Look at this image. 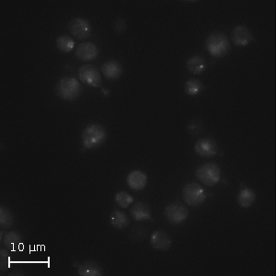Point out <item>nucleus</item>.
I'll return each instance as SVG.
<instances>
[{
	"label": "nucleus",
	"mask_w": 276,
	"mask_h": 276,
	"mask_svg": "<svg viewBox=\"0 0 276 276\" xmlns=\"http://www.w3.org/2000/svg\"><path fill=\"white\" fill-rule=\"evenodd\" d=\"M110 224L117 229H124L130 224L127 215L124 212L114 210L110 215Z\"/></svg>",
	"instance_id": "19"
},
{
	"label": "nucleus",
	"mask_w": 276,
	"mask_h": 276,
	"mask_svg": "<svg viewBox=\"0 0 276 276\" xmlns=\"http://www.w3.org/2000/svg\"><path fill=\"white\" fill-rule=\"evenodd\" d=\"M206 50L214 57H223L230 51V43L227 37L223 32L212 33L207 38Z\"/></svg>",
	"instance_id": "3"
},
{
	"label": "nucleus",
	"mask_w": 276,
	"mask_h": 276,
	"mask_svg": "<svg viewBox=\"0 0 276 276\" xmlns=\"http://www.w3.org/2000/svg\"><path fill=\"white\" fill-rule=\"evenodd\" d=\"M14 223L13 214L8 208L2 206L0 209V225L2 228H9Z\"/></svg>",
	"instance_id": "23"
},
{
	"label": "nucleus",
	"mask_w": 276,
	"mask_h": 276,
	"mask_svg": "<svg viewBox=\"0 0 276 276\" xmlns=\"http://www.w3.org/2000/svg\"><path fill=\"white\" fill-rule=\"evenodd\" d=\"M56 46L61 52L69 53L73 50L75 47V41L71 37L67 35H62L56 40Z\"/></svg>",
	"instance_id": "22"
},
{
	"label": "nucleus",
	"mask_w": 276,
	"mask_h": 276,
	"mask_svg": "<svg viewBox=\"0 0 276 276\" xmlns=\"http://www.w3.org/2000/svg\"><path fill=\"white\" fill-rule=\"evenodd\" d=\"M125 30V23L124 20L120 19L117 22L115 23V31L116 32H123Z\"/></svg>",
	"instance_id": "26"
},
{
	"label": "nucleus",
	"mask_w": 276,
	"mask_h": 276,
	"mask_svg": "<svg viewBox=\"0 0 276 276\" xmlns=\"http://www.w3.org/2000/svg\"><path fill=\"white\" fill-rule=\"evenodd\" d=\"M78 274L80 276H101L103 274L102 269L96 262H85L78 265Z\"/></svg>",
	"instance_id": "16"
},
{
	"label": "nucleus",
	"mask_w": 276,
	"mask_h": 276,
	"mask_svg": "<svg viewBox=\"0 0 276 276\" xmlns=\"http://www.w3.org/2000/svg\"><path fill=\"white\" fill-rule=\"evenodd\" d=\"M131 215L135 221L152 220L151 210L145 202L135 203L131 209Z\"/></svg>",
	"instance_id": "15"
},
{
	"label": "nucleus",
	"mask_w": 276,
	"mask_h": 276,
	"mask_svg": "<svg viewBox=\"0 0 276 276\" xmlns=\"http://www.w3.org/2000/svg\"><path fill=\"white\" fill-rule=\"evenodd\" d=\"M56 92L64 101H74L81 95L82 87L78 79L72 77H63L56 86Z\"/></svg>",
	"instance_id": "2"
},
{
	"label": "nucleus",
	"mask_w": 276,
	"mask_h": 276,
	"mask_svg": "<svg viewBox=\"0 0 276 276\" xmlns=\"http://www.w3.org/2000/svg\"><path fill=\"white\" fill-rule=\"evenodd\" d=\"M232 41L236 45H248L252 41V34L246 26L239 25L235 27L232 32Z\"/></svg>",
	"instance_id": "12"
},
{
	"label": "nucleus",
	"mask_w": 276,
	"mask_h": 276,
	"mask_svg": "<svg viewBox=\"0 0 276 276\" xmlns=\"http://www.w3.org/2000/svg\"><path fill=\"white\" fill-rule=\"evenodd\" d=\"M195 175L200 182L208 187H213L220 180L221 170L219 166L216 165V163L209 162L200 166Z\"/></svg>",
	"instance_id": "4"
},
{
	"label": "nucleus",
	"mask_w": 276,
	"mask_h": 276,
	"mask_svg": "<svg viewBox=\"0 0 276 276\" xmlns=\"http://www.w3.org/2000/svg\"><path fill=\"white\" fill-rule=\"evenodd\" d=\"M203 89L202 83L196 78H191L185 83V92L189 96H197Z\"/></svg>",
	"instance_id": "21"
},
{
	"label": "nucleus",
	"mask_w": 276,
	"mask_h": 276,
	"mask_svg": "<svg viewBox=\"0 0 276 276\" xmlns=\"http://www.w3.org/2000/svg\"><path fill=\"white\" fill-rule=\"evenodd\" d=\"M150 244L156 250H168L171 247V239L163 230H156L151 236Z\"/></svg>",
	"instance_id": "11"
},
{
	"label": "nucleus",
	"mask_w": 276,
	"mask_h": 276,
	"mask_svg": "<svg viewBox=\"0 0 276 276\" xmlns=\"http://www.w3.org/2000/svg\"><path fill=\"white\" fill-rule=\"evenodd\" d=\"M147 176L140 170H133L129 173L127 177V184L129 187L134 191H141L146 187Z\"/></svg>",
	"instance_id": "14"
},
{
	"label": "nucleus",
	"mask_w": 276,
	"mask_h": 276,
	"mask_svg": "<svg viewBox=\"0 0 276 276\" xmlns=\"http://www.w3.org/2000/svg\"><path fill=\"white\" fill-rule=\"evenodd\" d=\"M99 55V49L92 42H82L76 50V56L81 61H92Z\"/></svg>",
	"instance_id": "10"
},
{
	"label": "nucleus",
	"mask_w": 276,
	"mask_h": 276,
	"mask_svg": "<svg viewBox=\"0 0 276 276\" xmlns=\"http://www.w3.org/2000/svg\"><path fill=\"white\" fill-rule=\"evenodd\" d=\"M186 67L193 75H201L206 68V63L201 56H193L187 61Z\"/></svg>",
	"instance_id": "17"
},
{
	"label": "nucleus",
	"mask_w": 276,
	"mask_h": 276,
	"mask_svg": "<svg viewBox=\"0 0 276 276\" xmlns=\"http://www.w3.org/2000/svg\"><path fill=\"white\" fill-rule=\"evenodd\" d=\"M78 77L81 82L92 87H99L101 85V73L92 64H84L78 71Z\"/></svg>",
	"instance_id": "6"
},
{
	"label": "nucleus",
	"mask_w": 276,
	"mask_h": 276,
	"mask_svg": "<svg viewBox=\"0 0 276 276\" xmlns=\"http://www.w3.org/2000/svg\"><path fill=\"white\" fill-rule=\"evenodd\" d=\"M101 72L106 78L110 79V80H114V79H118L122 76L123 67L119 62L114 61V60H110V61H107L103 64L102 67H101Z\"/></svg>",
	"instance_id": "13"
},
{
	"label": "nucleus",
	"mask_w": 276,
	"mask_h": 276,
	"mask_svg": "<svg viewBox=\"0 0 276 276\" xmlns=\"http://www.w3.org/2000/svg\"><path fill=\"white\" fill-rule=\"evenodd\" d=\"M184 202L190 206H199L206 199V193L200 184L192 182L184 186L182 191Z\"/></svg>",
	"instance_id": "5"
},
{
	"label": "nucleus",
	"mask_w": 276,
	"mask_h": 276,
	"mask_svg": "<svg viewBox=\"0 0 276 276\" xmlns=\"http://www.w3.org/2000/svg\"><path fill=\"white\" fill-rule=\"evenodd\" d=\"M9 267V254L5 248H1L0 254V268L1 271H4Z\"/></svg>",
	"instance_id": "25"
},
{
	"label": "nucleus",
	"mask_w": 276,
	"mask_h": 276,
	"mask_svg": "<svg viewBox=\"0 0 276 276\" xmlns=\"http://www.w3.org/2000/svg\"><path fill=\"white\" fill-rule=\"evenodd\" d=\"M115 202L122 208H127L133 202V198L126 192H119L115 195Z\"/></svg>",
	"instance_id": "24"
},
{
	"label": "nucleus",
	"mask_w": 276,
	"mask_h": 276,
	"mask_svg": "<svg viewBox=\"0 0 276 276\" xmlns=\"http://www.w3.org/2000/svg\"><path fill=\"white\" fill-rule=\"evenodd\" d=\"M69 32L72 36L78 40H85L90 36L91 26L87 19L82 18H76L72 19L68 25Z\"/></svg>",
	"instance_id": "8"
},
{
	"label": "nucleus",
	"mask_w": 276,
	"mask_h": 276,
	"mask_svg": "<svg viewBox=\"0 0 276 276\" xmlns=\"http://www.w3.org/2000/svg\"><path fill=\"white\" fill-rule=\"evenodd\" d=\"M167 220L173 225H179L183 223L188 217V209L179 202L170 203V205L166 207L164 212Z\"/></svg>",
	"instance_id": "7"
},
{
	"label": "nucleus",
	"mask_w": 276,
	"mask_h": 276,
	"mask_svg": "<svg viewBox=\"0 0 276 276\" xmlns=\"http://www.w3.org/2000/svg\"><path fill=\"white\" fill-rule=\"evenodd\" d=\"M256 200V194L251 189L243 188L240 190L238 195V202L239 205L244 208L251 206Z\"/></svg>",
	"instance_id": "20"
},
{
	"label": "nucleus",
	"mask_w": 276,
	"mask_h": 276,
	"mask_svg": "<svg viewBox=\"0 0 276 276\" xmlns=\"http://www.w3.org/2000/svg\"><path fill=\"white\" fill-rule=\"evenodd\" d=\"M107 133L101 125L91 124L84 129L82 133V146L86 149H93L105 142Z\"/></svg>",
	"instance_id": "1"
},
{
	"label": "nucleus",
	"mask_w": 276,
	"mask_h": 276,
	"mask_svg": "<svg viewBox=\"0 0 276 276\" xmlns=\"http://www.w3.org/2000/svg\"><path fill=\"white\" fill-rule=\"evenodd\" d=\"M194 150L202 157H212L217 154V144L211 138H202L195 143Z\"/></svg>",
	"instance_id": "9"
},
{
	"label": "nucleus",
	"mask_w": 276,
	"mask_h": 276,
	"mask_svg": "<svg viewBox=\"0 0 276 276\" xmlns=\"http://www.w3.org/2000/svg\"><path fill=\"white\" fill-rule=\"evenodd\" d=\"M22 241V237L18 231H9L5 234L4 238L2 239V242L5 245V247L9 248L10 250H13L15 248L19 247V245Z\"/></svg>",
	"instance_id": "18"
}]
</instances>
